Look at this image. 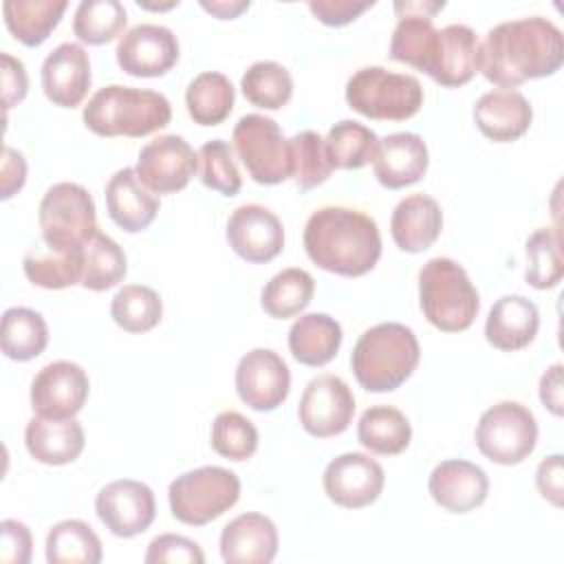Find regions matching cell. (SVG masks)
Returning a JSON list of instances; mask_svg holds the SVG:
<instances>
[{
    "label": "cell",
    "instance_id": "41",
    "mask_svg": "<svg viewBox=\"0 0 564 564\" xmlns=\"http://www.w3.org/2000/svg\"><path fill=\"white\" fill-rule=\"evenodd\" d=\"M240 88L247 101H251L253 106L278 110L286 106V101L293 95V77L282 64L271 59H260L245 70L240 79Z\"/></svg>",
    "mask_w": 564,
    "mask_h": 564
},
{
    "label": "cell",
    "instance_id": "16",
    "mask_svg": "<svg viewBox=\"0 0 564 564\" xmlns=\"http://www.w3.org/2000/svg\"><path fill=\"white\" fill-rule=\"evenodd\" d=\"M117 64L134 77L165 75L178 59V40L172 29L141 22L128 29L117 42Z\"/></svg>",
    "mask_w": 564,
    "mask_h": 564
},
{
    "label": "cell",
    "instance_id": "19",
    "mask_svg": "<svg viewBox=\"0 0 564 564\" xmlns=\"http://www.w3.org/2000/svg\"><path fill=\"white\" fill-rule=\"evenodd\" d=\"M430 496L449 513H467L480 507L489 494V478L482 467L452 458L438 463L427 480Z\"/></svg>",
    "mask_w": 564,
    "mask_h": 564
},
{
    "label": "cell",
    "instance_id": "52",
    "mask_svg": "<svg viewBox=\"0 0 564 564\" xmlns=\"http://www.w3.org/2000/svg\"><path fill=\"white\" fill-rule=\"evenodd\" d=\"M26 181V161L22 152H18L11 145H4L2 150V189L0 198L7 200L11 198Z\"/></svg>",
    "mask_w": 564,
    "mask_h": 564
},
{
    "label": "cell",
    "instance_id": "50",
    "mask_svg": "<svg viewBox=\"0 0 564 564\" xmlns=\"http://www.w3.org/2000/svg\"><path fill=\"white\" fill-rule=\"evenodd\" d=\"M0 59H2V101H4V108H11L26 97L29 77H26L24 64L18 57L2 51Z\"/></svg>",
    "mask_w": 564,
    "mask_h": 564
},
{
    "label": "cell",
    "instance_id": "10",
    "mask_svg": "<svg viewBox=\"0 0 564 564\" xmlns=\"http://www.w3.org/2000/svg\"><path fill=\"white\" fill-rule=\"evenodd\" d=\"M474 436L480 454L491 463L518 465L535 449L538 421L527 405L500 401L480 414Z\"/></svg>",
    "mask_w": 564,
    "mask_h": 564
},
{
    "label": "cell",
    "instance_id": "48",
    "mask_svg": "<svg viewBox=\"0 0 564 564\" xmlns=\"http://www.w3.org/2000/svg\"><path fill=\"white\" fill-rule=\"evenodd\" d=\"M2 549H0V562L4 564H26L31 560L33 551V538L24 522L18 520H2Z\"/></svg>",
    "mask_w": 564,
    "mask_h": 564
},
{
    "label": "cell",
    "instance_id": "27",
    "mask_svg": "<svg viewBox=\"0 0 564 564\" xmlns=\"http://www.w3.org/2000/svg\"><path fill=\"white\" fill-rule=\"evenodd\" d=\"M540 328L538 306L522 295H502L489 308L485 337L498 350H520L529 346Z\"/></svg>",
    "mask_w": 564,
    "mask_h": 564
},
{
    "label": "cell",
    "instance_id": "1",
    "mask_svg": "<svg viewBox=\"0 0 564 564\" xmlns=\"http://www.w3.org/2000/svg\"><path fill=\"white\" fill-rule=\"evenodd\" d=\"M562 62L564 35L553 20L540 15L496 24L478 51V70L502 88L553 75Z\"/></svg>",
    "mask_w": 564,
    "mask_h": 564
},
{
    "label": "cell",
    "instance_id": "33",
    "mask_svg": "<svg viewBox=\"0 0 564 564\" xmlns=\"http://www.w3.org/2000/svg\"><path fill=\"white\" fill-rule=\"evenodd\" d=\"M48 344V326L44 317L26 306H11L0 319V346L9 359L29 361Z\"/></svg>",
    "mask_w": 564,
    "mask_h": 564
},
{
    "label": "cell",
    "instance_id": "8",
    "mask_svg": "<svg viewBox=\"0 0 564 564\" xmlns=\"http://www.w3.org/2000/svg\"><path fill=\"white\" fill-rule=\"evenodd\" d=\"M42 242L55 249L86 247L97 234L95 200L79 183H55L40 200Z\"/></svg>",
    "mask_w": 564,
    "mask_h": 564
},
{
    "label": "cell",
    "instance_id": "25",
    "mask_svg": "<svg viewBox=\"0 0 564 564\" xmlns=\"http://www.w3.org/2000/svg\"><path fill=\"white\" fill-rule=\"evenodd\" d=\"M478 37L467 24H447L438 29V44L430 66V77L447 88L467 84L478 70Z\"/></svg>",
    "mask_w": 564,
    "mask_h": 564
},
{
    "label": "cell",
    "instance_id": "44",
    "mask_svg": "<svg viewBox=\"0 0 564 564\" xmlns=\"http://www.w3.org/2000/svg\"><path fill=\"white\" fill-rule=\"evenodd\" d=\"M289 141L293 154V178L297 187L306 192L322 185L333 172L324 139L313 130H302Z\"/></svg>",
    "mask_w": 564,
    "mask_h": 564
},
{
    "label": "cell",
    "instance_id": "3",
    "mask_svg": "<svg viewBox=\"0 0 564 564\" xmlns=\"http://www.w3.org/2000/svg\"><path fill=\"white\" fill-rule=\"evenodd\" d=\"M419 357V339L410 326L381 322L361 333L352 348L350 366L364 390L390 392L414 372Z\"/></svg>",
    "mask_w": 564,
    "mask_h": 564
},
{
    "label": "cell",
    "instance_id": "29",
    "mask_svg": "<svg viewBox=\"0 0 564 564\" xmlns=\"http://www.w3.org/2000/svg\"><path fill=\"white\" fill-rule=\"evenodd\" d=\"M341 346V326L326 313L300 315L289 328V350L304 366L328 364Z\"/></svg>",
    "mask_w": 564,
    "mask_h": 564
},
{
    "label": "cell",
    "instance_id": "38",
    "mask_svg": "<svg viewBox=\"0 0 564 564\" xmlns=\"http://www.w3.org/2000/svg\"><path fill=\"white\" fill-rule=\"evenodd\" d=\"M315 293V280L308 271L289 267L275 273L262 289L260 304L275 319H286L304 311Z\"/></svg>",
    "mask_w": 564,
    "mask_h": 564
},
{
    "label": "cell",
    "instance_id": "15",
    "mask_svg": "<svg viewBox=\"0 0 564 564\" xmlns=\"http://www.w3.org/2000/svg\"><path fill=\"white\" fill-rule=\"evenodd\" d=\"M291 372L286 361L271 348H253L236 366L238 397L258 412H271L286 399Z\"/></svg>",
    "mask_w": 564,
    "mask_h": 564
},
{
    "label": "cell",
    "instance_id": "14",
    "mask_svg": "<svg viewBox=\"0 0 564 564\" xmlns=\"http://www.w3.org/2000/svg\"><path fill=\"white\" fill-rule=\"evenodd\" d=\"M88 375L82 366L59 359L46 364L31 383V408L46 419H75L88 399Z\"/></svg>",
    "mask_w": 564,
    "mask_h": 564
},
{
    "label": "cell",
    "instance_id": "13",
    "mask_svg": "<svg viewBox=\"0 0 564 564\" xmlns=\"http://www.w3.org/2000/svg\"><path fill=\"white\" fill-rule=\"evenodd\" d=\"M95 511L106 529L117 538H134L150 529L156 516L152 489L132 478L104 485L95 498Z\"/></svg>",
    "mask_w": 564,
    "mask_h": 564
},
{
    "label": "cell",
    "instance_id": "55",
    "mask_svg": "<svg viewBox=\"0 0 564 564\" xmlns=\"http://www.w3.org/2000/svg\"><path fill=\"white\" fill-rule=\"evenodd\" d=\"M249 0H200V7L220 20H231L240 15L245 9H249Z\"/></svg>",
    "mask_w": 564,
    "mask_h": 564
},
{
    "label": "cell",
    "instance_id": "9",
    "mask_svg": "<svg viewBox=\"0 0 564 564\" xmlns=\"http://www.w3.org/2000/svg\"><path fill=\"white\" fill-rule=\"evenodd\" d=\"M234 150L249 176L262 185H275L293 176L291 141L282 128L264 115H245L231 132Z\"/></svg>",
    "mask_w": 564,
    "mask_h": 564
},
{
    "label": "cell",
    "instance_id": "43",
    "mask_svg": "<svg viewBox=\"0 0 564 564\" xmlns=\"http://www.w3.org/2000/svg\"><path fill=\"white\" fill-rule=\"evenodd\" d=\"M527 282L533 289H551L562 280V247L560 234L551 227H540L527 238Z\"/></svg>",
    "mask_w": 564,
    "mask_h": 564
},
{
    "label": "cell",
    "instance_id": "35",
    "mask_svg": "<svg viewBox=\"0 0 564 564\" xmlns=\"http://www.w3.org/2000/svg\"><path fill=\"white\" fill-rule=\"evenodd\" d=\"M101 540L84 520H62L46 535L48 564H99Z\"/></svg>",
    "mask_w": 564,
    "mask_h": 564
},
{
    "label": "cell",
    "instance_id": "17",
    "mask_svg": "<svg viewBox=\"0 0 564 564\" xmlns=\"http://www.w3.org/2000/svg\"><path fill=\"white\" fill-rule=\"evenodd\" d=\"M326 496L346 509H361L372 505L383 491V467L361 452H346L333 458L324 469Z\"/></svg>",
    "mask_w": 564,
    "mask_h": 564
},
{
    "label": "cell",
    "instance_id": "56",
    "mask_svg": "<svg viewBox=\"0 0 564 564\" xmlns=\"http://www.w3.org/2000/svg\"><path fill=\"white\" fill-rule=\"evenodd\" d=\"M178 2L176 0H172L170 4H152V2H141L139 0V7H143V9H172V7H176Z\"/></svg>",
    "mask_w": 564,
    "mask_h": 564
},
{
    "label": "cell",
    "instance_id": "2",
    "mask_svg": "<svg viewBox=\"0 0 564 564\" xmlns=\"http://www.w3.org/2000/svg\"><path fill=\"white\" fill-rule=\"evenodd\" d=\"M306 256L324 271L357 278L381 256V234L368 214L352 207H319L304 225Z\"/></svg>",
    "mask_w": 564,
    "mask_h": 564
},
{
    "label": "cell",
    "instance_id": "40",
    "mask_svg": "<svg viewBox=\"0 0 564 564\" xmlns=\"http://www.w3.org/2000/svg\"><path fill=\"white\" fill-rule=\"evenodd\" d=\"M110 315L123 330L145 333L161 322L163 302L152 286L126 284L115 293L110 302Z\"/></svg>",
    "mask_w": 564,
    "mask_h": 564
},
{
    "label": "cell",
    "instance_id": "53",
    "mask_svg": "<svg viewBox=\"0 0 564 564\" xmlns=\"http://www.w3.org/2000/svg\"><path fill=\"white\" fill-rule=\"evenodd\" d=\"M540 399L555 414L562 416V364H553L540 379Z\"/></svg>",
    "mask_w": 564,
    "mask_h": 564
},
{
    "label": "cell",
    "instance_id": "20",
    "mask_svg": "<svg viewBox=\"0 0 564 564\" xmlns=\"http://www.w3.org/2000/svg\"><path fill=\"white\" fill-rule=\"evenodd\" d=\"M90 79L88 53L75 42H62L44 57L42 88L55 106H79L90 88Z\"/></svg>",
    "mask_w": 564,
    "mask_h": 564
},
{
    "label": "cell",
    "instance_id": "24",
    "mask_svg": "<svg viewBox=\"0 0 564 564\" xmlns=\"http://www.w3.org/2000/svg\"><path fill=\"white\" fill-rule=\"evenodd\" d=\"M443 229V212L436 198L427 194H410L401 198L390 218L394 245L408 253L430 249Z\"/></svg>",
    "mask_w": 564,
    "mask_h": 564
},
{
    "label": "cell",
    "instance_id": "45",
    "mask_svg": "<svg viewBox=\"0 0 564 564\" xmlns=\"http://www.w3.org/2000/svg\"><path fill=\"white\" fill-rule=\"evenodd\" d=\"M212 447L229 460H247L258 449V430L240 412L225 410L212 423Z\"/></svg>",
    "mask_w": 564,
    "mask_h": 564
},
{
    "label": "cell",
    "instance_id": "7",
    "mask_svg": "<svg viewBox=\"0 0 564 564\" xmlns=\"http://www.w3.org/2000/svg\"><path fill=\"white\" fill-rule=\"evenodd\" d=\"M240 498V478L218 465H205L176 476L170 482L167 500L172 516L189 527H203L227 509H231Z\"/></svg>",
    "mask_w": 564,
    "mask_h": 564
},
{
    "label": "cell",
    "instance_id": "31",
    "mask_svg": "<svg viewBox=\"0 0 564 564\" xmlns=\"http://www.w3.org/2000/svg\"><path fill=\"white\" fill-rule=\"evenodd\" d=\"M359 443L381 456L401 454L412 438L408 416L392 405H372L364 410L357 423Z\"/></svg>",
    "mask_w": 564,
    "mask_h": 564
},
{
    "label": "cell",
    "instance_id": "34",
    "mask_svg": "<svg viewBox=\"0 0 564 564\" xmlns=\"http://www.w3.org/2000/svg\"><path fill=\"white\" fill-rule=\"evenodd\" d=\"M236 90L231 82L216 70L196 75L185 90V106L189 117L200 126L223 123L234 108Z\"/></svg>",
    "mask_w": 564,
    "mask_h": 564
},
{
    "label": "cell",
    "instance_id": "26",
    "mask_svg": "<svg viewBox=\"0 0 564 564\" xmlns=\"http://www.w3.org/2000/svg\"><path fill=\"white\" fill-rule=\"evenodd\" d=\"M106 207L123 231L137 234L154 220L159 198L141 183L134 167H121L106 183Z\"/></svg>",
    "mask_w": 564,
    "mask_h": 564
},
{
    "label": "cell",
    "instance_id": "39",
    "mask_svg": "<svg viewBox=\"0 0 564 564\" xmlns=\"http://www.w3.org/2000/svg\"><path fill=\"white\" fill-rule=\"evenodd\" d=\"M128 260L123 249L106 234L97 231L84 247L82 286L88 291H106L126 278Z\"/></svg>",
    "mask_w": 564,
    "mask_h": 564
},
{
    "label": "cell",
    "instance_id": "30",
    "mask_svg": "<svg viewBox=\"0 0 564 564\" xmlns=\"http://www.w3.org/2000/svg\"><path fill=\"white\" fill-rule=\"evenodd\" d=\"M24 275L42 289H66L82 282L84 247L55 249L48 245H33L22 258Z\"/></svg>",
    "mask_w": 564,
    "mask_h": 564
},
{
    "label": "cell",
    "instance_id": "23",
    "mask_svg": "<svg viewBox=\"0 0 564 564\" xmlns=\"http://www.w3.org/2000/svg\"><path fill=\"white\" fill-rule=\"evenodd\" d=\"M427 163V145L419 134L392 132L379 141L372 170L383 187L399 189L421 181Z\"/></svg>",
    "mask_w": 564,
    "mask_h": 564
},
{
    "label": "cell",
    "instance_id": "51",
    "mask_svg": "<svg viewBox=\"0 0 564 564\" xmlns=\"http://www.w3.org/2000/svg\"><path fill=\"white\" fill-rule=\"evenodd\" d=\"M562 454L546 456L535 471L538 491L555 507H562Z\"/></svg>",
    "mask_w": 564,
    "mask_h": 564
},
{
    "label": "cell",
    "instance_id": "47",
    "mask_svg": "<svg viewBox=\"0 0 564 564\" xmlns=\"http://www.w3.org/2000/svg\"><path fill=\"white\" fill-rule=\"evenodd\" d=\"M145 564H203L205 562V553L200 551V546L185 538V535H176V533H161L156 535L145 551Z\"/></svg>",
    "mask_w": 564,
    "mask_h": 564
},
{
    "label": "cell",
    "instance_id": "28",
    "mask_svg": "<svg viewBox=\"0 0 564 564\" xmlns=\"http://www.w3.org/2000/svg\"><path fill=\"white\" fill-rule=\"evenodd\" d=\"M29 454L44 465L73 463L86 443L84 427L75 419L33 416L24 430Z\"/></svg>",
    "mask_w": 564,
    "mask_h": 564
},
{
    "label": "cell",
    "instance_id": "46",
    "mask_svg": "<svg viewBox=\"0 0 564 564\" xmlns=\"http://www.w3.org/2000/svg\"><path fill=\"white\" fill-rule=\"evenodd\" d=\"M200 181L205 187L220 192L223 196H234L242 187V176L234 161L231 148L223 139H212L198 150Z\"/></svg>",
    "mask_w": 564,
    "mask_h": 564
},
{
    "label": "cell",
    "instance_id": "22",
    "mask_svg": "<svg viewBox=\"0 0 564 564\" xmlns=\"http://www.w3.org/2000/svg\"><path fill=\"white\" fill-rule=\"evenodd\" d=\"M474 121L487 139L507 143L529 130L533 108L522 93L513 88H494L478 97L474 106Z\"/></svg>",
    "mask_w": 564,
    "mask_h": 564
},
{
    "label": "cell",
    "instance_id": "49",
    "mask_svg": "<svg viewBox=\"0 0 564 564\" xmlns=\"http://www.w3.org/2000/svg\"><path fill=\"white\" fill-rule=\"evenodd\" d=\"M372 4V0H311L308 9L324 24L344 26L357 20Z\"/></svg>",
    "mask_w": 564,
    "mask_h": 564
},
{
    "label": "cell",
    "instance_id": "32",
    "mask_svg": "<svg viewBox=\"0 0 564 564\" xmlns=\"http://www.w3.org/2000/svg\"><path fill=\"white\" fill-rule=\"evenodd\" d=\"M66 0H4L7 29L26 46H40L59 24Z\"/></svg>",
    "mask_w": 564,
    "mask_h": 564
},
{
    "label": "cell",
    "instance_id": "12",
    "mask_svg": "<svg viewBox=\"0 0 564 564\" xmlns=\"http://www.w3.org/2000/svg\"><path fill=\"white\" fill-rule=\"evenodd\" d=\"M198 170V152L178 134H161L145 143L137 159V176L152 194L183 189Z\"/></svg>",
    "mask_w": 564,
    "mask_h": 564
},
{
    "label": "cell",
    "instance_id": "4",
    "mask_svg": "<svg viewBox=\"0 0 564 564\" xmlns=\"http://www.w3.org/2000/svg\"><path fill=\"white\" fill-rule=\"evenodd\" d=\"M172 106L163 93L110 84L84 106V123L99 137H143L165 128Z\"/></svg>",
    "mask_w": 564,
    "mask_h": 564
},
{
    "label": "cell",
    "instance_id": "11",
    "mask_svg": "<svg viewBox=\"0 0 564 564\" xmlns=\"http://www.w3.org/2000/svg\"><path fill=\"white\" fill-rule=\"evenodd\" d=\"M300 423L317 438L341 434L355 414V397L348 383L337 375H317L311 379L300 399Z\"/></svg>",
    "mask_w": 564,
    "mask_h": 564
},
{
    "label": "cell",
    "instance_id": "36",
    "mask_svg": "<svg viewBox=\"0 0 564 564\" xmlns=\"http://www.w3.org/2000/svg\"><path fill=\"white\" fill-rule=\"evenodd\" d=\"M438 44V29L425 15H399L390 40V57L423 73L430 70Z\"/></svg>",
    "mask_w": 564,
    "mask_h": 564
},
{
    "label": "cell",
    "instance_id": "21",
    "mask_svg": "<svg viewBox=\"0 0 564 564\" xmlns=\"http://www.w3.org/2000/svg\"><path fill=\"white\" fill-rule=\"evenodd\" d=\"M278 553V529L262 513H240L223 527L220 557L227 564H269Z\"/></svg>",
    "mask_w": 564,
    "mask_h": 564
},
{
    "label": "cell",
    "instance_id": "6",
    "mask_svg": "<svg viewBox=\"0 0 564 564\" xmlns=\"http://www.w3.org/2000/svg\"><path fill=\"white\" fill-rule=\"evenodd\" d=\"M346 101L368 119L403 121L423 106V86L414 75L364 66L346 82Z\"/></svg>",
    "mask_w": 564,
    "mask_h": 564
},
{
    "label": "cell",
    "instance_id": "37",
    "mask_svg": "<svg viewBox=\"0 0 564 564\" xmlns=\"http://www.w3.org/2000/svg\"><path fill=\"white\" fill-rule=\"evenodd\" d=\"M324 143L333 167L357 170L375 159L379 137L375 130L359 121L341 119L328 130Z\"/></svg>",
    "mask_w": 564,
    "mask_h": 564
},
{
    "label": "cell",
    "instance_id": "54",
    "mask_svg": "<svg viewBox=\"0 0 564 564\" xmlns=\"http://www.w3.org/2000/svg\"><path fill=\"white\" fill-rule=\"evenodd\" d=\"M443 7H445L443 0L441 2L438 0H397L394 2L397 15H425V18H432Z\"/></svg>",
    "mask_w": 564,
    "mask_h": 564
},
{
    "label": "cell",
    "instance_id": "42",
    "mask_svg": "<svg viewBox=\"0 0 564 564\" xmlns=\"http://www.w3.org/2000/svg\"><path fill=\"white\" fill-rule=\"evenodd\" d=\"M128 22L126 7L119 0H82L75 9L73 31L86 44H106L115 40Z\"/></svg>",
    "mask_w": 564,
    "mask_h": 564
},
{
    "label": "cell",
    "instance_id": "18",
    "mask_svg": "<svg viewBox=\"0 0 564 564\" xmlns=\"http://www.w3.org/2000/svg\"><path fill=\"white\" fill-rule=\"evenodd\" d=\"M227 242L247 262L273 260L284 247V227L264 205L247 203L231 212L227 220Z\"/></svg>",
    "mask_w": 564,
    "mask_h": 564
},
{
    "label": "cell",
    "instance_id": "5",
    "mask_svg": "<svg viewBox=\"0 0 564 564\" xmlns=\"http://www.w3.org/2000/svg\"><path fill=\"white\" fill-rule=\"evenodd\" d=\"M419 302L432 326L445 333L469 328L478 315L480 297L467 271L452 258H430L419 271Z\"/></svg>",
    "mask_w": 564,
    "mask_h": 564
}]
</instances>
